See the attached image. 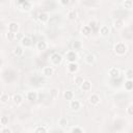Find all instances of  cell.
Wrapping results in <instances>:
<instances>
[{
  "label": "cell",
  "mask_w": 133,
  "mask_h": 133,
  "mask_svg": "<svg viewBox=\"0 0 133 133\" xmlns=\"http://www.w3.org/2000/svg\"><path fill=\"white\" fill-rule=\"evenodd\" d=\"M114 51H116L117 54L123 55V54H125L126 51H127V47H126V45H125L124 43L120 42V43H118V44L114 46Z\"/></svg>",
  "instance_id": "cell-1"
},
{
  "label": "cell",
  "mask_w": 133,
  "mask_h": 133,
  "mask_svg": "<svg viewBox=\"0 0 133 133\" xmlns=\"http://www.w3.org/2000/svg\"><path fill=\"white\" fill-rule=\"evenodd\" d=\"M50 61L54 66H57L63 61V57H61L60 54H58V53H53V54L50 56Z\"/></svg>",
  "instance_id": "cell-2"
},
{
  "label": "cell",
  "mask_w": 133,
  "mask_h": 133,
  "mask_svg": "<svg viewBox=\"0 0 133 133\" xmlns=\"http://www.w3.org/2000/svg\"><path fill=\"white\" fill-rule=\"evenodd\" d=\"M66 57L67 59L69 60V63H75L78 58V55H77V53L73 50H70L67 52V54H66Z\"/></svg>",
  "instance_id": "cell-3"
},
{
  "label": "cell",
  "mask_w": 133,
  "mask_h": 133,
  "mask_svg": "<svg viewBox=\"0 0 133 133\" xmlns=\"http://www.w3.org/2000/svg\"><path fill=\"white\" fill-rule=\"evenodd\" d=\"M70 108L72 109V110H74V111H77V110H79L81 108V103H80V101L79 100H72L71 102H70Z\"/></svg>",
  "instance_id": "cell-4"
},
{
  "label": "cell",
  "mask_w": 133,
  "mask_h": 133,
  "mask_svg": "<svg viewBox=\"0 0 133 133\" xmlns=\"http://www.w3.org/2000/svg\"><path fill=\"white\" fill-rule=\"evenodd\" d=\"M53 72H54L53 68H52V67H49V66L44 67L43 70H42V73H43V75H44L45 77H50V76H52V75H53Z\"/></svg>",
  "instance_id": "cell-5"
},
{
  "label": "cell",
  "mask_w": 133,
  "mask_h": 133,
  "mask_svg": "<svg viewBox=\"0 0 133 133\" xmlns=\"http://www.w3.org/2000/svg\"><path fill=\"white\" fill-rule=\"evenodd\" d=\"M21 45H22V47L29 48V47L32 45V41H31L30 38H28V37H24V38L21 40Z\"/></svg>",
  "instance_id": "cell-6"
},
{
  "label": "cell",
  "mask_w": 133,
  "mask_h": 133,
  "mask_svg": "<svg viewBox=\"0 0 133 133\" xmlns=\"http://www.w3.org/2000/svg\"><path fill=\"white\" fill-rule=\"evenodd\" d=\"M18 30H19V24H18V23H16V22L10 23V25H8V31H10V32L17 33Z\"/></svg>",
  "instance_id": "cell-7"
},
{
  "label": "cell",
  "mask_w": 133,
  "mask_h": 133,
  "mask_svg": "<svg viewBox=\"0 0 133 133\" xmlns=\"http://www.w3.org/2000/svg\"><path fill=\"white\" fill-rule=\"evenodd\" d=\"M18 4L21 6V8L23 11H29L31 8V2H29V1H20V2H18Z\"/></svg>",
  "instance_id": "cell-8"
},
{
  "label": "cell",
  "mask_w": 133,
  "mask_h": 133,
  "mask_svg": "<svg viewBox=\"0 0 133 133\" xmlns=\"http://www.w3.org/2000/svg\"><path fill=\"white\" fill-rule=\"evenodd\" d=\"M59 21H60V17L55 15V16H52L49 18L48 23H49V25H56V24H58Z\"/></svg>",
  "instance_id": "cell-9"
},
{
  "label": "cell",
  "mask_w": 133,
  "mask_h": 133,
  "mask_svg": "<svg viewBox=\"0 0 133 133\" xmlns=\"http://www.w3.org/2000/svg\"><path fill=\"white\" fill-rule=\"evenodd\" d=\"M38 19H39L42 23H45V22H48V20H49V16H48V14H47V13H45V12H41V13H39V15H38Z\"/></svg>",
  "instance_id": "cell-10"
},
{
  "label": "cell",
  "mask_w": 133,
  "mask_h": 133,
  "mask_svg": "<svg viewBox=\"0 0 133 133\" xmlns=\"http://www.w3.org/2000/svg\"><path fill=\"white\" fill-rule=\"evenodd\" d=\"M14 54L17 56V57H20L24 54V49L22 46H17L15 49H14Z\"/></svg>",
  "instance_id": "cell-11"
},
{
  "label": "cell",
  "mask_w": 133,
  "mask_h": 133,
  "mask_svg": "<svg viewBox=\"0 0 133 133\" xmlns=\"http://www.w3.org/2000/svg\"><path fill=\"white\" fill-rule=\"evenodd\" d=\"M68 71L70 73H76L78 71V65L76 63H69V65H68Z\"/></svg>",
  "instance_id": "cell-12"
},
{
  "label": "cell",
  "mask_w": 133,
  "mask_h": 133,
  "mask_svg": "<svg viewBox=\"0 0 133 133\" xmlns=\"http://www.w3.org/2000/svg\"><path fill=\"white\" fill-rule=\"evenodd\" d=\"M100 102V97L97 95V94H93L91 97H90V103L93 104V105H97L99 104Z\"/></svg>",
  "instance_id": "cell-13"
},
{
  "label": "cell",
  "mask_w": 133,
  "mask_h": 133,
  "mask_svg": "<svg viewBox=\"0 0 133 133\" xmlns=\"http://www.w3.org/2000/svg\"><path fill=\"white\" fill-rule=\"evenodd\" d=\"M99 30H100V33L103 36V37H106V36H108L109 34V27L108 26H106V25H103V26H101V27L99 28Z\"/></svg>",
  "instance_id": "cell-14"
},
{
  "label": "cell",
  "mask_w": 133,
  "mask_h": 133,
  "mask_svg": "<svg viewBox=\"0 0 133 133\" xmlns=\"http://www.w3.org/2000/svg\"><path fill=\"white\" fill-rule=\"evenodd\" d=\"M109 76H110L111 78H113V79L118 78V77L120 76V71H119V69H117V68H111V69L109 70Z\"/></svg>",
  "instance_id": "cell-15"
},
{
  "label": "cell",
  "mask_w": 133,
  "mask_h": 133,
  "mask_svg": "<svg viewBox=\"0 0 133 133\" xmlns=\"http://www.w3.org/2000/svg\"><path fill=\"white\" fill-rule=\"evenodd\" d=\"M80 86H81V90H82L83 92H88V91H91V88H92V83H91L90 81H87V80H84L83 83H82Z\"/></svg>",
  "instance_id": "cell-16"
},
{
  "label": "cell",
  "mask_w": 133,
  "mask_h": 133,
  "mask_svg": "<svg viewBox=\"0 0 133 133\" xmlns=\"http://www.w3.org/2000/svg\"><path fill=\"white\" fill-rule=\"evenodd\" d=\"M47 47H48V45H47V43L45 41H39V42H37V48H38V50L44 51V50L47 49Z\"/></svg>",
  "instance_id": "cell-17"
},
{
  "label": "cell",
  "mask_w": 133,
  "mask_h": 133,
  "mask_svg": "<svg viewBox=\"0 0 133 133\" xmlns=\"http://www.w3.org/2000/svg\"><path fill=\"white\" fill-rule=\"evenodd\" d=\"M95 61H96V57L94 54H87L85 56V63L87 65H93Z\"/></svg>",
  "instance_id": "cell-18"
},
{
  "label": "cell",
  "mask_w": 133,
  "mask_h": 133,
  "mask_svg": "<svg viewBox=\"0 0 133 133\" xmlns=\"http://www.w3.org/2000/svg\"><path fill=\"white\" fill-rule=\"evenodd\" d=\"M27 99L31 102H34L38 100V94L36 92H28L27 94Z\"/></svg>",
  "instance_id": "cell-19"
},
{
  "label": "cell",
  "mask_w": 133,
  "mask_h": 133,
  "mask_svg": "<svg viewBox=\"0 0 133 133\" xmlns=\"http://www.w3.org/2000/svg\"><path fill=\"white\" fill-rule=\"evenodd\" d=\"M83 81H84V79H83V77L80 76V75H77V76H75V78H74V82H75L77 85H81V84L83 83Z\"/></svg>",
  "instance_id": "cell-20"
},
{
  "label": "cell",
  "mask_w": 133,
  "mask_h": 133,
  "mask_svg": "<svg viewBox=\"0 0 133 133\" xmlns=\"http://www.w3.org/2000/svg\"><path fill=\"white\" fill-rule=\"evenodd\" d=\"M64 97H65V99H66V100H68V101H72V100H73V98H74V94H73V92H71V91H67V92H65Z\"/></svg>",
  "instance_id": "cell-21"
},
{
  "label": "cell",
  "mask_w": 133,
  "mask_h": 133,
  "mask_svg": "<svg viewBox=\"0 0 133 133\" xmlns=\"http://www.w3.org/2000/svg\"><path fill=\"white\" fill-rule=\"evenodd\" d=\"M81 42H79V41H75L74 43H73V45H72V47H73V51H79L81 49Z\"/></svg>",
  "instance_id": "cell-22"
},
{
  "label": "cell",
  "mask_w": 133,
  "mask_h": 133,
  "mask_svg": "<svg viewBox=\"0 0 133 133\" xmlns=\"http://www.w3.org/2000/svg\"><path fill=\"white\" fill-rule=\"evenodd\" d=\"M13 101H14V103H15L16 105H20V104L23 102V99H22V97H21L20 95H15V96L13 97Z\"/></svg>",
  "instance_id": "cell-23"
},
{
  "label": "cell",
  "mask_w": 133,
  "mask_h": 133,
  "mask_svg": "<svg viewBox=\"0 0 133 133\" xmlns=\"http://www.w3.org/2000/svg\"><path fill=\"white\" fill-rule=\"evenodd\" d=\"M81 32H82V34H84V36H90V34L92 33V29L90 28L88 25H87V26H83L82 29H81Z\"/></svg>",
  "instance_id": "cell-24"
},
{
  "label": "cell",
  "mask_w": 133,
  "mask_h": 133,
  "mask_svg": "<svg viewBox=\"0 0 133 133\" xmlns=\"http://www.w3.org/2000/svg\"><path fill=\"white\" fill-rule=\"evenodd\" d=\"M113 25H114V27H116V28H121V27H123V25H124L123 20H121V19H117V20L113 22Z\"/></svg>",
  "instance_id": "cell-25"
},
{
  "label": "cell",
  "mask_w": 133,
  "mask_h": 133,
  "mask_svg": "<svg viewBox=\"0 0 133 133\" xmlns=\"http://www.w3.org/2000/svg\"><path fill=\"white\" fill-rule=\"evenodd\" d=\"M76 17H77V13H76L75 10H71V11L68 13V18H69V19L73 20V19H75Z\"/></svg>",
  "instance_id": "cell-26"
},
{
  "label": "cell",
  "mask_w": 133,
  "mask_h": 133,
  "mask_svg": "<svg viewBox=\"0 0 133 133\" xmlns=\"http://www.w3.org/2000/svg\"><path fill=\"white\" fill-rule=\"evenodd\" d=\"M58 124H59V126H60L61 128H66V127L68 126V121H67L66 118H61V119L59 120Z\"/></svg>",
  "instance_id": "cell-27"
},
{
  "label": "cell",
  "mask_w": 133,
  "mask_h": 133,
  "mask_svg": "<svg viewBox=\"0 0 133 133\" xmlns=\"http://www.w3.org/2000/svg\"><path fill=\"white\" fill-rule=\"evenodd\" d=\"M125 88H126L128 92H130V91L133 88V82H132V80H128V81L125 83Z\"/></svg>",
  "instance_id": "cell-28"
},
{
  "label": "cell",
  "mask_w": 133,
  "mask_h": 133,
  "mask_svg": "<svg viewBox=\"0 0 133 133\" xmlns=\"http://www.w3.org/2000/svg\"><path fill=\"white\" fill-rule=\"evenodd\" d=\"M8 99H10V97L6 94H2L1 96H0V101H1L2 103H7L8 102Z\"/></svg>",
  "instance_id": "cell-29"
},
{
  "label": "cell",
  "mask_w": 133,
  "mask_h": 133,
  "mask_svg": "<svg viewBox=\"0 0 133 133\" xmlns=\"http://www.w3.org/2000/svg\"><path fill=\"white\" fill-rule=\"evenodd\" d=\"M124 6H125V8H128V10L132 8V6H133V1H131V0H127V1L124 2Z\"/></svg>",
  "instance_id": "cell-30"
},
{
  "label": "cell",
  "mask_w": 133,
  "mask_h": 133,
  "mask_svg": "<svg viewBox=\"0 0 133 133\" xmlns=\"http://www.w3.org/2000/svg\"><path fill=\"white\" fill-rule=\"evenodd\" d=\"M126 77H127L128 80H132V78H133V71H132V69H128V71L126 73Z\"/></svg>",
  "instance_id": "cell-31"
},
{
  "label": "cell",
  "mask_w": 133,
  "mask_h": 133,
  "mask_svg": "<svg viewBox=\"0 0 133 133\" xmlns=\"http://www.w3.org/2000/svg\"><path fill=\"white\" fill-rule=\"evenodd\" d=\"M34 133H47V131H46L45 127H43V126H40V127H38V128L36 129Z\"/></svg>",
  "instance_id": "cell-32"
},
{
  "label": "cell",
  "mask_w": 133,
  "mask_h": 133,
  "mask_svg": "<svg viewBox=\"0 0 133 133\" xmlns=\"http://www.w3.org/2000/svg\"><path fill=\"white\" fill-rule=\"evenodd\" d=\"M6 38L8 39V41H14V40H16V33H13V32H7V34H6Z\"/></svg>",
  "instance_id": "cell-33"
},
{
  "label": "cell",
  "mask_w": 133,
  "mask_h": 133,
  "mask_svg": "<svg viewBox=\"0 0 133 133\" xmlns=\"http://www.w3.org/2000/svg\"><path fill=\"white\" fill-rule=\"evenodd\" d=\"M0 123H1V125H7L8 124V118L7 117H2L1 119H0Z\"/></svg>",
  "instance_id": "cell-34"
},
{
  "label": "cell",
  "mask_w": 133,
  "mask_h": 133,
  "mask_svg": "<svg viewBox=\"0 0 133 133\" xmlns=\"http://www.w3.org/2000/svg\"><path fill=\"white\" fill-rule=\"evenodd\" d=\"M72 133H83L82 130L80 128H78V127H75L73 130H72Z\"/></svg>",
  "instance_id": "cell-35"
},
{
  "label": "cell",
  "mask_w": 133,
  "mask_h": 133,
  "mask_svg": "<svg viewBox=\"0 0 133 133\" xmlns=\"http://www.w3.org/2000/svg\"><path fill=\"white\" fill-rule=\"evenodd\" d=\"M57 94H58V92H57V90H55V88H53V90L51 91V96H52V97H56Z\"/></svg>",
  "instance_id": "cell-36"
},
{
  "label": "cell",
  "mask_w": 133,
  "mask_h": 133,
  "mask_svg": "<svg viewBox=\"0 0 133 133\" xmlns=\"http://www.w3.org/2000/svg\"><path fill=\"white\" fill-rule=\"evenodd\" d=\"M24 38V36L22 33H16V40H19L21 42V40Z\"/></svg>",
  "instance_id": "cell-37"
},
{
  "label": "cell",
  "mask_w": 133,
  "mask_h": 133,
  "mask_svg": "<svg viewBox=\"0 0 133 133\" xmlns=\"http://www.w3.org/2000/svg\"><path fill=\"white\" fill-rule=\"evenodd\" d=\"M127 111H128L129 116H132V114H133V107H132V105H130V106H129L128 109H127Z\"/></svg>",
  "instance_id": "cell-38"
},
{
  "label": "cell",
  "mask_w": 133,
  "mask_h": 133,
  "mask_svg": "<svg viewBox=\"0 0 133 133\" xmlns=\"http://www.w3.org/2000/svg\"><path fill=\"white\" fill-rule=\"evenodd\" d=\"M2 133H12V130L8 128H4V129H2Z\"/></svg>",
  "instance_id": "cell-39"
},
{
  "label": "cell",
  "mask_w": 133,
  "mask_h": 133,
  "mask_svg": "<svg viewBox=\"0 0 133 133\" xmlns=\"http://www.w3.org/2000/svg\"><path fill=\"white\" fill-rule=\"evenodd\" d=\"M59 3H60L61 5H68V4L70 3V1H68V0H65V1H59Z\"/></svg>",
  "instance_id": "cell-40"
}]
</instances>
